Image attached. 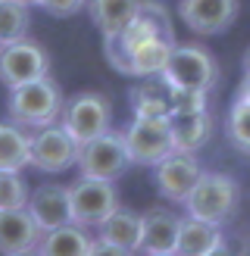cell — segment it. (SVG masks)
Returning a JSON list of instances; mask_svg holds the SVG:
<instances>
[{
	"label": "cell",
	"instance_id": "cell-1",
	"mask_svg": "<svg viewBox=\"0 0 250 256\" xmlns=\"http://www.w3.org/2000/svg\"><path fill=\"white\" fill-rule=\"evenodd\" d=\"M62 104L66 100H62L60 84L50 75H44V78H34L28 84L10 88L6 110L10 119L22 128H44L62 116Z\"/></svg>",
	"mask_w": 250,
	"mask_h": 256
},
{
	"label": "cell",
	"instance_id": "cell-2",
	"mask_svg": "<svg viewBox=\"0 0 250 256\" xmlns=\"http://www.w3.org/2000/svg\"><path fill=\"white\" fill-rule=\"evenodd\" d=\"M144 41H175L172 16L156 0H141V4H138V12H134V19L125 25V32L119 38H112V41H104V54L112 62V69L119 72L122 62H125V54L134 50L138 44H144Z\"/></svg>",
	"mask_w": 250,
	"mask_h": 256
},
{
	"label": "cell",
	"instance_id": "cell-3",
	"mask_svg": "<svg viewBox=\"0 0 250 256\" xmlns=\"http://www.w3.org/2000/svg\"><path fill=\"white\" fill-rule=\"evenodd\" d=\"M241 203V188L232 175L225 172H204L197 178V184L191 188V194L184 197V212L204 222H216L225 225L238 212Z\"/></svg>",
	"mask_w": 250,
	"mask_h": 256
},
{
	"label": "cell",
	"instance_id": "cell-4",
	"mask_svg": "<svg viewBox=\"0 0 250 256\" xmlns=\"http://www.w3.org/2000/svg\"><path fill=\"white\" fill-rule=\"evenodd\" d=\"M172 88H191V91H212L219 84V62L210 50L197 44H175L166 69L160 72Z\"/></svg>",
	"mask_w": 250,
	"mask_h": 256
},
{
	"label": "cell",
	"instance_id": "cell-5",
	"mask_svg": "<svg viewBox=\"0 0 250 256\" xmlns=\"http://www.w3.org/2000/svg\"><path fill=\"white\" fill-rule=\"evenodd\" d=\"M78 175H91V178H110V182H116V178L125 175V169L132 166L128 160V147H125V134L122 132H106L97 134L91 140H84L78 147Z\"/></svg>",
	"mask_w": 250,
	"mask_h": 256
},
{
	"label": "cell",
	"instance_id": "cell-6",
	"mask_svg": "<svg viewBox=\"0 0 250 256\" xmlns=\"http://www.w3.org/2000/svg\"><path fill=\"white\" fill-rule=\"evenodd\" d=\"M69 200H72V222L84 228H97L106 216H112L122 206L116 184L110 178H91V175H78V182L69 184Z\"/></svg>",
	"mask_w": 250,
	"mask_h": 256
},
{
	"label": "cell",
	"instance_id": "cell-7",
	"mask_svg": "<svg viewBox=\"0 0 250 256\" xmlns=\"http://www.w3.org/2000/svg\"><path fill=\"white\" fill-rule=\"evenodd\" d=\"M125 134V147H128L132 166H154L160 160H166L175 150L172 144V125L169 119H150V116H134Z\"/></svg>",
	"mask_w": 250,
	"mask_h": 256
},
{
	"label": "cell",
	"instance_id": "cell-8",
	"mask_svg": "<svg viewBox=\"0 0 250 256\" xmlns=\"http://www.w3.org/2000/svg\"><path fill=\"white\" fill-rule=\"evenodd\" d=\"M44 75H50V54L44 44L22 38L16 44L0 47V84L19 88Z\"/></svg>",
	"mask_w": 250,
	"mask_h": 256
},
{
	"label": "cell",
	"instance_id": "cell-9",
	"mask_svg": "<svg viewBox=\"0 0 250 256\" xmlns=\"http://www.w3.org/2000/svg\"><path fill=\"white\" fill-rule=\"evenodd\" d=\"M78 160V140L62 125L50 122L44 128H34L32 134V169L44 175H60L75 166Z\"/></svg>",
	"mask_w": 250,
	"mask_h": 256
},
{
	"label": "cell",
	"instance_id": "cell-10",
	"mask_svg": "<svg viewBox=\"0 0 250 256\" xmlns=\"http://www.w3.org/2000/svg\"><path fill=\"white\" fill-rule=\"evenodd\" d=\"M62 128L78 140V147L84 140H91L97 134H104L110 122H112V106L104 94L97 91H88V94H78L72 97L69 104H62V116H60Z\"/></svg>",
	"mask_w": 250,
	"mask_h": 256
},
{
	"label": "cell",
	"instance_id": "cell-11",
	"mask_svg": "<svg viewBox=\"0 0 250 256\" xmlns=\"http://www.w3.org/2000/svg\"><path fill=\"white\" fill-rule=\"evenodd\" d=\"M200 175H204V166L197 162V156L194 153H182V150H172L166 160H160L154 166L156 190L169 203H184V197L191 194V188L197 184Z\"/></svg>",
	"mask_w": 250,
	"mask_h": 256
},
{
	"label": "cell",
	"instance_id": "cell-12",
	"mask_svg": "<svg viewBox=\"0 0 250 256\" xmlns=\"http://www.w3.org/2000/svg\"><path fill=\"white\" fill-rule=\"evenodd\" d=\"M178 19L194 34H222L238 19V0H178Z\"/></svg>",
	"mask_w": 250,
	"mask_h": 256
},
{
	"label": "cell",
	"instance_id": "cell-13",
	"mask_svg": "<svg viewBox=\"0 0 250 256\" xmlns=\"http://www.w3.org/2000/svg\"><path fill=\"white\" fill-rule=\"evenodd\" d=\"M97 244L94 253H116V256H128L141 250V216L132 210H116L97 225Z\"/></svg>",
	"mask_w": 250,
	"mask_h": 256
},
{
	"label": "cell",
	"instance_id": "cell-14",
	"mask_svg": "<svg viewBox=\"0 0 250 256\" xmlns=\"http://www.w3.org/2000/svg\"><path fill=\"white\" fill-rule=\"evenodd\" d=\"M44 232L38 228L32 219V212L19 206V210H0V253L6 256H25V253H38Z\"/></svg>",
	"mask_w": 250,
	"mask_h": 256
},
{
	"label": "cell",
	"instance_id": "cell-15",
	"mask_svg": "<svg viewBox=\"0 0 250 256\" xmlns=\"http://www.w3.org/2000/svg\"><path fill=\"white\" fill-rule=\"evenodd\" d=\"M25 210L32 212V219L38 222L41 232H50L56 225L72 222V200L66 184H41L28 194Z\"/></svg>",
	"mask_w": 250,
	"mask_h": 256
},
{
	"label": "cell",
	"instance_id": "cell-16",
	"mask_svg": "<svg viewBox=\"0 0 250 256\" xmlns=\"http://www.w3.org/2000/svg\"><path fill=\"white\" fill-rule=\"evenodd\" d=\"M182 219L169 210H147L141 216V253L147 256H172L178 244Z\"/></svg>",
	"mask_w": 250,
	"mask_h": 256
},
{
	"label": "cell",
	"instance_id": "cell-17",
	"mask_svg": "<svg viewBox=\"0 0 250 256\" xmlns=\"http://www.w3.org/2000/svg\"><path fill=\"white\" fill-rule=\"evenodd\" d=\"M222 250H225L222 225L194 219V216H184L182 219L175 253H182V256H212V253H222Z\"/></svg>",
	"mask_w": 250,
	"mask_h": 256
},
{
	"label": "cell",
	"instance_id": "cell-18",
	"mask_svg": "<svg viewBox=\"0 0 250 256\" xmlns=\"http://www.w3.org/2000/svg\"><path fill=\"white\" fill-rule=\"evenodd\" d=\"M169 125H172V144H175V150H182V153H197L200 147H206L210 138H212V128H216L210 110L172 112Z\"/></svg>",
	"mask_w": 250,
	"mask_h": 256
},
{
	"label": "cell",
	"instance_id": "cell-19",
	"mask_svg": "<svg viewBox=\"0 0 250 256\" xmlns=\"http://www.w3.org/2000/svg\"><path fill=\"white\" fill-rule=\"evenodd\" d=\"M128 100L134 116H150V119L172 116V84L162 75H150V78H144V84H134Z\"/></svg>",
	"mask_w": 250,
	"mask_h": 256
},
{
	"label": "cell",
	"instance_id": "cell-20",
	"mask_svg": "<svg viewBox=\"0 0 250 256\" xmlns=\"http://www.w3.org/2000/svg\"><path fill=\"white\" fill-rule=\"evenodd\" d=\"M38 253L44 256H84V253H94L91 244V234L88 228L78 222H66V225H56L44 232L41 244H38Z\"/></svg>",
	"mask_w": 250,
	"mask_h": 256
},
{
	"label": "cell",
	"instance_id": "cell-21",
	"mask_svg": "<svg viewBox=\"0 0 250 256\" xmlns=\"http://www.w3.org/2000/svg\"><path fill=\"white\" fill-rule=\"evenodd\" d=\"M138 4L141 0H88V12H91L97 32L104 34V41H112L134 19Z\"/></svg>",
	"mask_w": 250,
	"mask_h": 256
},
{
	"label": "cell",
	"instance_id": "cell-22",
	"mask_svg": "<svg viewBox=\"0 0 250 256\" xmlns=\"http://www.w3.org/2000/svg\"><path fill=\"white\" fill-rule=\"evenodd\" d=\"M175 41H144L138 44L134 50L125 54V62H122V75H132V78H150V75H160L169 62V54H172Z\"/></svg>",
	"mask_w": 250,
	"mask_h": 256
},
{
	"label": "cell",
	"instance_id": "cell-23",
	"mask_svg": "<svg viewBox=\"0 0 250 256\" xmlns=\"http://www.w3.org/2000/svg\"><path fill=\"white\" fill-rule=\"evenodd\" d=\"M32 166V134L16 122H0V172H22Z\"/></svg>",
	"mask_w": 250,
	"mask_h": 256
},
{
	"label": "cell",
	"instance_id": "cell-24",
	"mask_svg": "<svg viewBox=\"0 0 250 256\" xmlns=\"http://www.w3.org/2000/svg\"><path fill=\"white\" fill-rule=\"evenodd\" d=\"M28 28H32V6L19 4V0H0V47L28 38Z\"/></svg>",
	"mask_w": 250,
	"mask_h": 256
},
{
	"label": "cell",
	"instance_id": "cell-25",
	"mask_svg": "<svg viewBox=\"0 0 250 256\" xmlns=\"http://www.w3.org/2000/svg\"><path fill=\"white\" fill-rule=\"evenodd\" d=\"M228 140L238 150L250 153V84L247 82L241 84V91H238L228 110Z\"/></svg>",
	"mask_w": 250,
	"mask_h": 256
},
{
	"label": "cell",
	"instance_id": "cell-26",
	"mask_svg": "<svg viewBox=\"0 0 250 256\" xmlns=\"http://www.w3.org/2000/svg\"><path fill=\"white\" fill-rule=\"evenodd\" d=\"M28 203V184L19 172H0V210H19Z\"/></svg>",
	"mask_w": 250,
	"mask_h": 256
},
{
	"label": "cell",
	"instance_id": "cell-27",
	"mask_svg": "<svg viewBox=\"0 0 250 256\" xmlns=\"http://www.w3.org/2000/svg\"><path fill=\"white\" fill-rule=\"evenodd\" d=\"M191 110H206V91L172 88V112H191Z\"/></svg>",
	"mask_w": 250,
	"mask_h": 256
},
{
	"label": "cell",
	"instance_id": "cell-28",
	"mask_svg": "<svg viewBox=\"0 0 250 256\" xmlns=\"http://www.w3.org/2000/svg\"><path fill=\"white\" fill-rule=\"evenodd\" d=\"M38 6L47 10L56 19H69V16H78L82 10H88V0H38Z\"/></svg>",
	"mask_w": 250,
	"mask_h": 256
},
{
	"label": "cell",
	"instance_id": "cell-29",
	"mask_svg": "<svg viewBox=\"0 0 250 256\" xmlns=\"http://www.w3.org/2000/svg\"><path fill=\"white\" fill-rule=\"evenodd\" d=\"M244 82L250 84V47H247V54H244Z\"/></svg>",
	"mask_w": 250,
	"mask_h": 256
},
{
	"label": "cell",
	"instance_id": "cell-30",
	"mask_svg": "<svg viewBox=\"0 0 250 256\" xmlns=\"http://www.w3.org/2000/svg\"><path fill=\"white\" fill-rule=\"evenodd\" d=\"M19 4H25V6H38V0H19Z\"/></svg>",
	"mask_w": 250,
	"mask_h": 256
}]
</instances>
